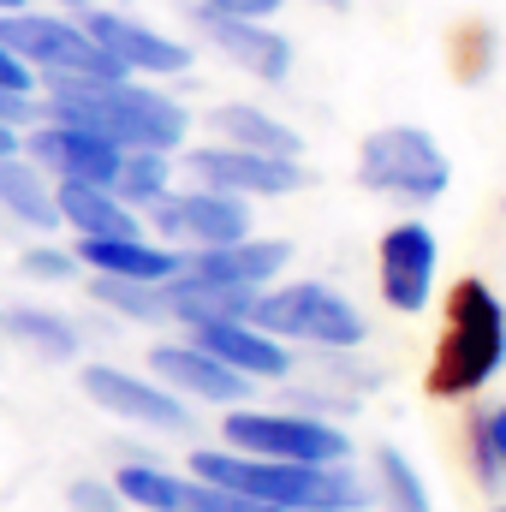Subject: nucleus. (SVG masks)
I'll return each mask as SVG.
<instances>
[{
	"instance_id": "obj_1",
	"label": "nucleus",
	"mask_w": 506,
	"mask_h": 512,
	"mask_svg": "<svg viewBox=\"0 0 506 512\" xmlns=\"http://www.w3.org/2000/svg\"><path fill=\"white\" fill-rule=\"evenodd\" d=\"M48 120L84 126L120 149H173L185 143V108L131 78H48Z\"/></svg>"
},
{
	"instance_id": "obj_2",
	"label": "nucleus",
	"mask_w": 506,
	"mask_h": 512,
	"mask_svg": "<svg viewBox=\"0 0 506 512\" xmlns=\"http://www.w3.org/2000/svg\"><path fill=\"white\" fill-rule=\"evenodd\" d=\"M191 471L215 489L274 501L292 512H364L370 495L340 465H304V459H256V453H197Z\"/></svg>"
},
{
	"instance_id": "obj_3",
	"label": "nucleus",
	"mask_w": 506,
	"mask_h": 512,
	"mask_svg": "<svg viewBox=\"0 0 506 512\" xmlns=\"http://www.w3.org/2000/svg\"><path fill=\"white\" fill-rule=\"evenodd\" d=\"M506 358V310L501 298L483 286V280H459L453 298H447V340L435 352V370H429V387L435 393H477L501 370Z\"/></svg>"
},
{
	"instance_id": "obj_4",
	"label": "nucleus",
	"mask_w": 506,
	"mask_h": 512,
	"mask_svg": "<svg viewBox=\"0 0 506 512\" xmlns=\"http://www.w3.org/2000/svg\"><path fill=\"white\" fill-rule=\"evenodd\" d=\"M0 42L24 66L48 72V78H131L84 24L54 18V12H24V6L18 12H0Z\"/></svg>"
},
{
	"instance_id": "obj_5",
	"label": "nucleus",
	"mask_w": 506,
	"mask_h": 512,
	"mask_svg": "<svg viewBox=\"0 0 506 512\" xmlns=\"http://www.w3.org/2000/svg\"><path fill=\"white\" fill-rule=\"evenodd\" d=\"M358 179L370 191L387 197H405V203H429L447 191L453 167H447V149L417 126H387L364 137V155H358Z\"/></svg>"
},
{
	"instance_id": "obj_6",
	"label": "nucleus",
	"mask_w": 506,
	"mask_h": 512,
	"mask_svg": "<svg viewBox=\"0 0 506 512\" xmlns=\"http://www.w3.org/2000/svg\"><path fill=\"white\" fill-rule=\"evenodd\" d=\"M262 334H286V340H310V346H358L364 340V316L328 292V286H280V292H256L251 316Z\"/></svg>"
},
{
	"instance_id": "obj_7",
	"label": "nucleus",
	"mask_w": 506,
	"mask_h": 512,
	"mask_svg": "<svg viewBox=\"0 0 506 512\" xmlns=\"http://www.w3.org/2000/svg\"><path fill=\"white\" fill-rule=\"evenodd\" d=\"M227 441L256 459H304V465H340L346 459V435L334 423H310V417H268V411H233Z\"/></svg>"
},
{
	"instance_id": "obj_8",
	"label": "nucleus",
	"mask_w": 506,
	"mask_h": 512,
	"mask_svg": "<svg viewBox=\"0 0 506 512\" xmlns=\"http://www.w3.org/2000/svg\"><path fill=\"white\" fill-rule=\"evenodd\" d=\"M191 173L209 185V191H227V197H280V191H298L310 173L298 167V155H262V149H197L191 155Z\"/></svg>"
},
{
	"instance_id": "obj_9",
	"label": "nucleus",
	"mask_w": 506,
	"mask_h": 512,
	"mask_svg": "<svg viewBox=\"0 0 506 512\" xmlns=\"http://www.w3.org/2000/svg\"><path fill=\"white\" fill-rule=\"evenodd\" d=\"M155 209V227L167 233V239H185V245H233V239H245L251 233V215H245V203L239 197H227V191H185V197H155L149 203Z\"/></svg>"
},
{
	"instance_id": "obj_10",
	"label": "nucleus",
	"mask_w": 506,
	"mask_h": 512,
	"mask_svg": "<svg viewBox=\"0 0 506 512\" xmlns=\"http://www.w3.org/2000/svg\"><path fill=\"white\" fill-rule=\"evenodd\" d=\"M120 155H126L120 143H108V137H96V131H84V126H66V120L30 131V161L54 167L60 179H84V185H108L114 191Z\"/></svg>"
},
{
	"instance_id": "obj_11",
	"label": "nucleus",
	"mask_w": 506,
	"mask_h": 512,
	"mask_svg": "<svg viewBox=\"0 0 506 512\" xmlns=\"http://www.w3.org/2000/svg\"><path fill=\"white\" fill-rule=\"evenodd\" d=\"M78 24H84L126 72H185V66H191V48H185V42H173V36H161V30H149V24H137L126 12L90 6Z\"/></svg>"
},
{
	"instance_id": "obj_12",
	"label": "nucleus",
	"mask_w": 506,
	"mask_h": 512,
	"mask_svg": "<svg viewBox=\"0 0 506 512\" xmlns=\"http://www.w3.org/2000/svg\"><path fill=\"white\" fill-rule=\"evenodd\" d=\"M435 286V233L405 221L381 239V292L393 310H423Z\"/></svg>"
},
{
	"instance_id": "obj_13",
	"label": "nucleus",
	"mask_w": 506,
	"mask_h": 512,
	"mask_svg": "<svg viewBox=\"0 0 506 512\" xmlns=\"http://www.w3.org/2000/svg\"><path fill=\"white\" fill-rule=\"evenodd\" d=\"M84 393H90L102 411L126 417V423H149V429H185V423H191V411H185L173 393L137 382L126 370H114V364H90V370H84Z\"/></svg>"
},
{
	"instance_id": "obj_14",
	"label": "nucleus",
	"mask_w": 506,
	"mask_h": 512,
	"mask_svg": "<svg viewBox=\"0 0 506 512\" xmlns=\"http://www.w3.org/2000/svg\"><path fill=\"white\" fill-rule=\"evenodd\" d=\"M197 334V346L209 352V358H221V364H233L239 376H262V382H274V376H286L292 370V358L256 328V322H245V316H215V322H197L191 328Z\"/></svg>"
},
{
	"instance_id": "obj_15",
	"label": "nucleus",
	"mask_w": 506,
	"mask_h": 512,
	"mask_svg": "<svg viewBox=\"0 0 506 512\" xmlns=\"http://www.w3.org/2000/svg\"><path fill=\"white\" fill-rule=\"evenodd\" d=\"M203 36L227 54V60H239L245 72L256 78H268V84H280L286 72H292V48H286V36L280 30H268L262 18H227V12H203Z\"/></svg>"
},
{
	"instance_id": "obj_16",
	"label": "nucleus",
	"mask_w": 506,
	"mask_h": 512,
	"mask_svg": "<svg viewBox=\"0 0 506 512\" xmlns=\"http://www.w3.org/2000/svg\"><path fill=\"white\" fill-rule=\"evenodd\" d=\"M280 262H286V245L251 239V233L233 239V245H203L197 256H179L185 274H203V280H221V286H251V292L280 274Z\"/></svg>"
},
{
	"instance_id": "obj_17",
	"label": "nucleus",
	"mask_w": 506,
	"mask_h": 512,
	"mask_svg": "<svg viewBox=\"0 0 506 512\" xmlns=\"http://www.w3.org/2000/svg\"><path fill=\"white\" fill-rule=\"evenodd\" d=\"M149 364H155L161 382H173L179 393H197V399H245V387H251V376L209 358L203 346H155Z\"/></svg>"
},
{
	"instance_id": "obj_18",
	"label": "nucleus",
	"mask_w": 506,
	"mask_h": 512,
	"mask_svg": "<svg viewBox=\"0 0 506 512\" xmlns=\"http://www.w3.org/2000/svg\"><path fill=\"white\" fill-rule=\"evenodd\" d=\"M54 209H60V221H72L84 239H131V233H137V221L126 215V203H120L108 185L60 179V191H54Z\"/></svg>"
},
{
	"instance_id": "obj_19",
	"label": "nucleus",
	"mask_w": 506,
	"mask_h": 512,
	"mask_svg": "<svg viewBox=\"0 0 506 512\" xmlns=\"http://www.w3.org/2000/svg\"><path fill=\"white\" fill-rule=\"evenodd\" d=\"M78 262H90L96 274H114V280H173L179 274V256L143 245L137 233L131 239H84Z\"/></svg>"
},
{
	"instance_id": "obj_20",
	"label": "nucleus",
	"mask_w": 506,
	"mask_h": 512,
	"mask_svg": "<svg viewBox=\"0 0 506 512\" xmlns=\"http://www.w3.org/2000/svg\"><path fill=\"white\" fill-rule=\"evenodd\" d=\"M0 209L30 221V227H60V209H54V191L42 185V167H24V155H0Z\"/></svg>"
},
{
	"instance_id": "obj_21",
	"label": "nucleus",
	"mask_w": 506,
	"mask_h": 512,
	"mask_svg": "<svg viewBox=\"0 0 506 512\" xmlns=\"http://www.w3.org/2000/svg\"><path fill=\"white\" fill-rule=\"evenodd\" d=\"M215 126L227 143H239V149H262V155H298V131L280 126V120H268L262 108H215Z\"/></svg>"
},
{
	"instance_id": "obj_22",
	"label": "nucleus",
	"mask_w": 506,
	"mask_h": 512,
	"mask_svg": "<svg viewBox=\"0 0 506 512\" xmlns=\"http://www.w3.org/2000/svg\"><path fill=\"white\" fill-rule=\"evenodd\" d=\"M114 489H120V501H137V507H149V512H191V501H197V483H179V477L149 471V465L120 471Z\"/></svg>"
},
{
	"instance_id": "obj_23",
	"label": "nucleus",
	"mask_w": 506,
	"mask_h": 512,
	"mask_svg": "<svg viewBox=\"0 0 506 512\" xmlns=\"http://www.w3.org/2000/svg\"><path fill=\"white\" fill-rule=\"evenodd\" d=\"M167 191V155L161 149H126L120 173H114V197L120 203H155Z\"/></svg>"
},
{
	"instance_id": "obj_24",
	"label": "nucleus",
	"mask_w": 506,
	"mask_h": 512,
	"mask_svg": "<svg viewBox=\"0 0 506 512\" xmlns=\"http://www.w3.org/2000/svg\"><path fill=\"white\" fill-rule=\"evenodd\" d=\"M381 501H387V512H429L423 477H417L411 459L393 453V447H381Z\"/></svg>"
},
{
	"instance_id": "obj_25",
	"label": "nucleus",
	"mask_w": 506,
	"mask_h": 512,
	"mask_svg": "<svg viewBox=\"0 0 506 512\" xmlns=\"http://www.w3.org/2000/svg\"><path fill=\"white\" fill-rule=\"evenodd\" d=\"M0 322H6V328H12L18 340L42 346L48 358H72V352H78V334H72V328H66L60 316H42V310H6Z\"/></svg>"
},
{
	"instance_id": "obj_26",
	"label": "nucleus",
	"mask_w": 506,
	"mask_h": 512,
	"mask_svg": "<svg viewBox=\"0 0 506 512\" xmlns=\"http://www.w3.org/2000/svg\"><path fill=\"white\" fill-rule=\"evenodd\" d=\"M191 512H292V507H274V501H251V495H233V489H215L197 477V501Z\"/></svg>"
},
{
	"instance_id": "obj_27",
	"label": "nucleus",
	"mask_w": 506,
	"mask_h": 512,
	"mask_svg": "<svg viewBox=\"0 0 506 512\" xmlns=\"http://www.w3.org/2000/svg\"><path fill=\"white\" fill-rule=\"evenodd\" d=\"M477 471L483 477H495V471H506V405L489 417V429H483V453H477Z\"/></svg>"
},
{
	"instance_id": "obj_28",
	"label": "nucleus",
	"mask_w": 506,
	"mask_h": 512,
	"mask_svg": "<svg viewBox=\"0 0 506 512\" xmlns=\"http://www.w3.org/2000/svg\"><path fill=\"white\" fill-rule=\"evenodd\" d=\"M72 512H120V489H108V483H72Z\"/></svg>"
},
{
	"instance_id": "obj_29",
	"label": "nucleus",
	"mask_w": 506,
	"mask_h": 512,
	"mask_svg": "<svg viewBox=\"0 0 506 512\" xmlns=\"http://www.w3.org/2000/svg\"><path fill=\"white\" fill-rule=\"evenodd\" d=\"M0 90H18V96H30V90H36V72H30L6 42H0Z\"/></svg>"
},
{
	"instance_id": "obj_30",
	"label": "nucleus",
	"mask_w": 506,
	"mask_h": 512,
	"mask_svg": "<svg viewBox=\"0 0 506 512\" xmlns=\"http://www.w3.org/2000/svg\"><path fill=\"white\" fill-rule=\"evenodd\" d=\"M24 274H36V280H72V256L30 251V256H24Z\"/></svg>"
},
{
	"instance_id": "obj_31",
	"label": "nucleus",
	"mask_w": 506,
	"mask_h": 512,
	"mask_svg": "<svg viewBox=\"0 0 506 512\" xmlns=\"http://www.w3.org/2000/svg\"><path fill=\"white\" fill-rule=\"evenodd\" d=\"M280 0H197V12H227V18H268Z\"/></svg>"
},
{
	"instance_id": "obj_32",
	"label": "nucleus",
	"mask_w": 506,
	"mask_h": 512,
	"mask_svg": "<svg viewBox=\"0 0 506 512\" xmlns=\"http://www.w3.org/2000/svg\"><path fill=\"white\" fill-rule=\"evenodd\" d=\"M0 120H6V126L36 120V102H30V96H18V90H0Z\"/></svg>"
},
{
	"instance_id": "obj_33",
	"label": "nucleus",
	"mask_w": 506,
	"mask_h": 512,
	"mask_svg": "<svg viewBox=\"0 0 506 512\" xmlns=\"http://www.w3.org/2000/svg\"><path fill=\"white\" fill-rule=\"evenodd\" d=\"M12 149H18V126H6V120H0V155H12Z\"/></svg>"
},
{
	"instance_id": "obj_34",
	"label": "nucleus",
	"mask_w": 506,
	"mask_h": 512,
	"mask_svg": "<svg viewBox=\"0 0 506 512\" xmlns=\"http://www.w3.org/2000/svg\"><path fill=\"white\" fill-rule=\"evenodd\" d=\"M18 6H24V0H0V12H18Z\"/></svg>"
},
{
	"instance_id": "obj_35",
	"label": "nucleus",
	"mask_w": 506,
	"mask_h": 512,
	"mask_svg": "<svg viewBox=\"0 0 506 512\" xmlns=\"http://www.w3.org/2000/svg\"><path fill=\"white\" fill-rule=\"evenodd\" d=\"M322 6H334V12H340V6H346V0H322Z\"/></svg>"
},
{
	"instance_id": "obj_36",
	"label": "nucleus",
	"mask_w": 506,
	"mask_h": 512,
	"mask_svg": "<svg viewBox=\"0 0 506 512\" xmlns=\"http://www.w3.org/2000/svg\"><path fill=\"white\" fill-rule=\"evenodd\" d=\"M60 6H90V0H60Z\"/></svg>"
}]
</instances>
